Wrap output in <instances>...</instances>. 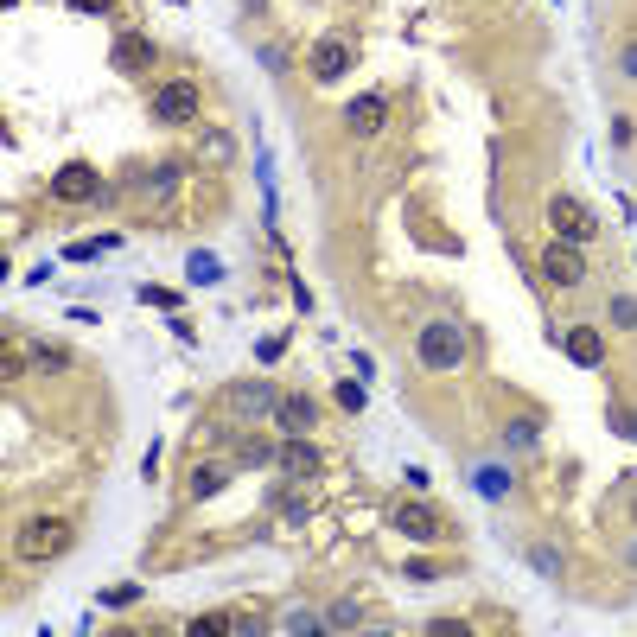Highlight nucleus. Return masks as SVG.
Masks as SVG:
<instances>
[{
    "instance_id": "obj_12",
    "label": "nucleus",
    "mask_w": 637,
    "mask_h": 637,
    "mask_svg": "<svg viewBox=\"0 0 637 637\" xmlns=\"http://www.w3.org/2000/svg\"><path fill=\"white\" fill-rule=\"evenodd\" d=\"M274 421L287 427V434H313V421H319V408L306 402V395H287L281 408H274Z\"/></svg>"
},
{
    "instance_id": "obj_18",
    "label": "nucleus",
    "mask_w": 637,
    "mask_h": 637,
    "mask_svg": "<svg viewBox=\"0 0 637 637\" xmlns=\"http://www.w3.org/2000/svg\"><path fill=\"white\" fill-rule=\"evenodd\" d=\"M612 325H618V332H631V325H637V300H612Z\"/></svg>"
},
{
    "instance_id": "obj_10",
    "label": "nucleus",
    "mask_w": 637,
    "mask_h": 637,
    "mask_svg": "<svg viewBox=\"0 0 637 637\" xmlns=\"http://www.w3.org/2000/svg\"><path fill=\"white\" fill-rule=\"evenodd\" d=\"M281 472H294V478H313L319 472V446L294 434V440H281Z\"/></svg>"
},
{
    "instance_id": "obj_26",
    "label": "nucleus",
    "mask_w": 637,
    "mask_h": 637,
    "mask_svg": "<svg viewBox=\"0 0 637 637\" xmlns=\"http://www.w3.org/2000/svg\"><path fill=\"white\" fill-rule=\"evenodd\" d=\"M631 516H637V510H631Z\"/></svg>"
},
{
    "instance_id": "obj_9",
    "label": "nucleus",
    "mask_w": 637,
    "mask_h": 637,
    "mask_svg": "<svg viewBox=\"0 0 637 637\" xmlns=\"http://www.w3.org/2000/svg\"><path fill=\"white\" fill-rule=\"evenodd\" d=\"M561 344H567V357H574V364H580V370H593V364H606V338H599V332H593V325H574V332H567Z\"/></svg>"
},
{
    "instance_id": "obj_20",
    "label": "nucleus",
    "mask_w": 637,
    "mask_h": 637,
    "mask_svg": "<svg viewBox=\"0 0 637 637\" xmlns=\"http://www.w3.org/2000/svg\"><path fill=\"white\" fill-rule=\"evenodd\" d=\"M243 459H249V466H274L281 453H274V446H262V440H249V446H243Z\"/></svg>"
},
{
    "instance_id": "obj_21",
    "label": "nucleus",
    "mask_w": 637,
    "mask_h": 637,
    "mask_svg": "<svg viewBox=\"0 0 637 637\" xmlns=\"http://www.w3.org/2000/svg\"><path fill=\"white\" fill-rule=\"evenodd\" d=\"M536 434H542L536 421H510V434H504V440H510V446H529V440H536Z\"/></svg>"
},
{
    "instance_id": "obj_6",
    "label": "nucleus",
    "mask_w": 637,
    "mask_h": 637,
    "mask_svg": "<svg viewBox=\"0 0 637 637\" xmlns=\"http://www.w3.org/2000/svg\"><path fill=\"white\" fill-rule=\"evenodd\" d=\"M96 192H102V179H96V166H83V160L51 172V198H58V204H90Z\"/></svg>"
},
{
    "instance_id": "obj_7",
    "label": "nucleus",
    "mask_w": 637,
    "mask_h": 637,
    "mask_svg": "<svg viewBox=\"0 0 637 637\" xmlns=\"http://www.w3.org/2000/svg\"><path fill=\"white\" fill-rule=\"evenodd\" d=\"M383 122H389V102L383 96H351L344 102V134H357V141H370V134H383Z\"/></svg>"
},
{
    "instance_id": "obj_3",
    "label": "nucleus",
    "mask_w": 637,
    "mask_h": 637,
    "mask_svg": "<svg viewBox=\"0 0 637 637\" xmlns=\"http://www.w3.org/2000/svg\"><path fill=\"white\" fill-rule=\"evenodd\" d=\"M421 364L427 370H459V364H466V332H459V325H427V332H421Z\"/></svg>"
},
{
    "instance_id": "obj_23",
    "label": "nucleus",
    "mask_w": 637,
    "mask_h": 637,
    "mask_svg": "<svg viewBox=\"0 0 637 637\" xmlns=\"http://www.w3.org/2000/svg\"><path fill=\"white\" fill-rule=\"evenodd\" d=\"M230 625H236V618H223V612H217V618H192V631H198V637H211V631H230Z\"/></svg>"
},
{
    "instance_id": "obj_1",
    "label": "nucleus",
    "mask_w": 637,
    "mask_h": 637,
    "mask_svg": "<svg viewBox=\"0 0 637 637\" xmlns=\"http://www.w3.org/2000/svg\"><path fill=\"white\" fill-rule=\"evenodd\" d=\"M71 542H77L71 516H26V523L13 529V555H20V561H64Z\"/></svg>"
},
{
    "instance_id": "obj_19",
    "label": "nucleus",
    "mask_w": 637,
    "mask_h": 637,
    "mask_svg": "<svg viewBox=\"0 0 637 637\" xmlns=\"http://www.w3.org/2000/svg\"><path fill=\"white\" fill-rule=\"evenodd\" d=\"M26 370V351H20V344H7V357H0V376H7V383H13V376H20Z\"/></svg>"
},
{
    "instance_id": "obj_13",
    "label": "nucleus",
    "mask_w": 637,
    "mask_h": 637,
    "mask_svg": "<svg viewBox=\"0 0 637 637\" xmlns=\"http://www.w3.org/2000/svg\"><path fill=\"white\" fill-rule=\"evenodd\" d=\"M395 529H408V536L434 542V536H440V516L427 510V504H402V510H395Z\"/></svg>"
},
{
    "instance_id": "obj_8",
    "label": "nucleus",
    "mask_w": 637,
    "mask_h": 637,
    "mask_svg": "<svg viewBox=\"0 0 637 637\" xmlns=\"http://www.w3.org/2000/svg\"><path fill=\"white\" fill-rule=\"evenodd\" d=\"M351 64H357V45H351V39H319V45H313V77H319V83H338Z\"/></svg>"
},
{
    "instance_id": "obj_4",
    "label": "nucleus",
    "mask_w": 637,
    "mask_h": 637,
    "mask_svg": "<svg viewBox=\"0 0 637 637\" xmlns=\"http://www.w3.org/2000/svg\"><path fill=\"white\" fill-rule=\"evenodd\" d=\"M536 262H542V274H548L555 287H580V281H587V255H580V243H561V236H555Z\"/></svg>"
},
{
    "instance_id": "obj_5",
    "label": "nucleus",
    "mask_w": 637,
    "mask_h": 637,
    "mask_svg": "<svg viewBox=\"0 0 637 637\" xmlns=\"http://www.w3.org/2000/svg\"><path fill=\"white\" fill-rule=\"evenodd\" d=\"M548 223H555V236H561V243H580V249H587L593 243V217H587V204H580V198H548Z\"/></svg>"
},
{
    "instance_id": "obj_22",
    "label": "nucleus",
    "mask_w": 637,
    "mask_h": 637,
    "mask_svg": "<svg viewBox=\"0 0 637 637\" xmlns=\"http://www.w3.org/2000/svg\"><path fill=\"white\" fill-rule=\"evenodd\" d=\"M39 364H45V370H64V364H71V351H58V344H39Z\"/></svg>"
},
{
    "instance_id": "obj_11",
    "label": "nucleus",
    "mask_w": 637,
    "mask_h": 637,
    "mask_svg": "<svg viewBox=\"0 0 637 637\" xmlns=\"http://www.w3.org/2000/svg\"><path fill=\"white\" fill-rule=\"evenodd\" d=\"M153 58H160V51H153V39H141V32H122V39H115V64H122V71L141 77Z\"/></svg>"
},
{
    "instance_id": "obj_14",
    "label": "nucleus",
    "mask_w": 637,
    "mask_h": 637,
    "mask_svg": "<svg viewBox=\"0 0 637 637\" xmlns=\"http://www.w3.org/2000/svg\"><path fill=\"white\" fill-rule=\"evenodd\" d=\"M230 402L243 408V415H268V408H281V395L262 389V383H236V389H230Z\"/></svg>"
},
{
    "instance_id": "obj_16",
    "label": "nucleus",
    "mask_w": 637,
    "mask_h": 637,
    "mask_svg": "<svg viewBox=\"0 0 637 637\" xmlns=\"http://www.w3.org/2000/svg\"><path fill=\"white\" fill-rule=\"evenodd\" d=\"M230 153H236V147H230V134H204L198 160H204V166H223V160H230Z\"/></svg>"
},
{
    "instance_id": "obj_17",
    "label": "nucleus",
    "mask_w": 637,
    "mask_h": 637,
    "mask_svg": "<svg viewBox=\"0 0 637 637\" xmlns=\"http://www.w3.org/2000/svg\"><path fill=\"white\" fill-rule=\"evenodd\" d=\"M338 408H344V415H364V383H344L338 389Z\"/></svg>"
},
{
    "instance_id": "obj_2",
    "label": "nucleus",
    "mask_w": 637,
    "mask_h": 637,
    "mask_svg": "<svg viewBox=\"0 0 637 637\" xmlns=\"http://www.w3.org/2000/svg\"><path fill=\"white\" fill-rule=\"evenodd\" d=\"M198 115H204V96H198V83H160L153 90V122H166V128H198Z\"/></svg>"
},
{
    "instance_id": "obj_24",
    "label": "nucleus",
    "mask_w": 637,
    "mask_h": 637,
    "mask_svg": "<svg viewBox=\"0 0 637 637\" xmlns=\"http://www.w3.org/2000/svg\"><path fill=\"white\" fill-rule=\"evenodd\" d=\"M71 7H77V13H109L115 0H71Z\"/></svg>"
},
{
    "instance_id": "obj_25",
    "label": "nucleus",
    "mask_w": 637,
    "mask_h": 637,
    "mask_svg": "<svg viewBox=\"0 0 637 637\" xmlns=\"http://www.w3.org/2000/svg\"><path fill=\"white\" fill-rule=\"evenodd\" d=\"M618 64H625V77H637V45H625V58H618Z\"/></svg>"
},
{
    "instance_id": "obj_15",
    "label": "nucleus",
    "mask_w": 637,
    "mask_h": 637,
    "mask_svg": "<svg viewBox=\"0 0 637 637\" xmlns=\"http://www.w3.org/2000/svg\"><path fill=\"white\" fill-rule=\"evenodd\" d=\"M230 485V459H223V466H198L192 472V497H211V491H223Z\"/></svg>"
}]
</instances>
